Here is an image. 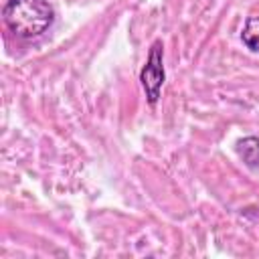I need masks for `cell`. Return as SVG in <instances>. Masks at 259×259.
<instances>
[{"label":"cell","mask_w":259,"mask_h":259,"mask_svg":"<svg viewBox=\"0 0 259 259\" xmlns=\"http://www.w3.org/2000/svg\"><path fill=\"white\" fill-rule=\"evenodd\" d=\"M166 79V71H164V49H162V40H154L146 59V65L140 71V81L144 87V93L148 97L150 105H156V101L160 99V91Z\"/></svg>","instance_id":"2"},{"label":"cell","mask_w":259,"mask_h":259,"mask_svg":"<svg viewBox=\"0 0 259 259\" xmlns=\"http://www.w3.org/2000/svg\"><path fill=\"white\" fill-rule=\"evenodd\" d=\"M241 40L249 51L259 53V16H249L245 20V26L241 30Z\"/></svg>","instance_id":"4"},{"label":"cell","mask_w":259,"mask_h":259,"mask_svg":"<svg viewBox=\"0 0 259 259\" xmlns=\"http://www.w3.org/2000/svg\"><path fill=\"white\" fill-rule=\"evenodd\" d=\"M237 154L249 168H259V138L247 136L237 142Z\"/></svg>","instance_id":"3"},{"label":"cell","mask_w":259,"mask_h":259,"mask_svg":"<svg viewBox=\"0 0 259 259\" xmlns=\"http://www.w3.org/2000/svg\"><path fill=\"white\" fill-rule=\"evenodd\" d=\"M6 28L22 40L42 36L55 22V10L47 0H8L2 8Z\"/></svg>","instance_id":"1"}]
</instances>
